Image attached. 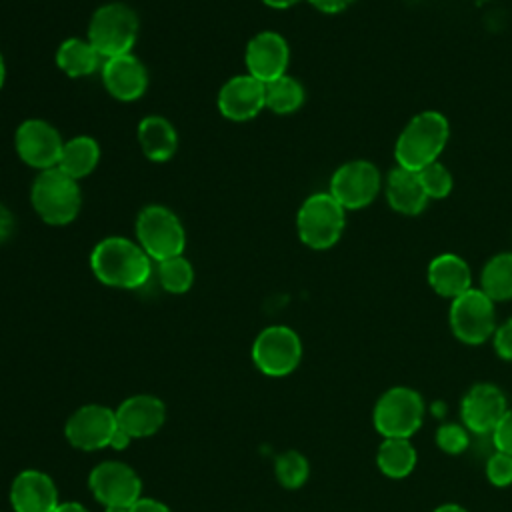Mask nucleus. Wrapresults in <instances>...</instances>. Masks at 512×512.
<instances>
[{
  "label": "nucleus",
  "mask_w": 512,
  "mask_h": 512,
  "mask_svg": "<svg viewBox=\"0 0 512 512\" xmlns=\"http://www.w3.org/2000/svg\"><path fill=\"white\" fill-rule=\"evenodd\" d=\"M384 188H386L388 204L396 212L406 214V216L420 214L430 200L422 188L418 172L402 168V166H396L388 172Z\"/></svg>",
  "instance_id": "nucleus-20"
},
{
  "label": "nucleus",
  "mask_w": 512,
  "mask_h": 512,
  "mask_svg": "<svg viewBox=\"0 0 512 512\" xmlns=\"http://www.w3.org/2000/svg\"><path fill=\"white\" fill-rule=\"evenodd\" d=\"M100 160V146L92 136L80 134L64 142L58 166L64 174H68L74 180H80L94 172Z\"/></svg>",
  "instance_id": "nucleus-24"
},
{
  "label": "nucleus",
  "mask_w": 512,
  "mask_h": 512,
  "mask_svg": "<svg viewBox=\"0 0 512 512\" xmlns=\"http://www.w3.org/2000/svg\"><path fill=\"white\" fill-rule=\"evenodd\" d=\"M266 6H270V8H290L292 4H296L298 0H262Z\"/></svg>",
  "instance_id": "nucleus-41"
},
{
  "label": "nucleus",
  "mask_w": 512,
  "mask_h": 512,
  "mask_svg": "<svg viewBox=\"0 0 512 512\" xmlns=\"http://www.w3.org/2000/svg\"><path fill=\"white\" fill-rule=\"evenodd\" d=\"M138 142L144 156L152 162H166L178 148V134L164 116H144L138 124Z\"/></svg>",
  "instance_id": "nucleus-22"
},
{
  "label": "nucleus",
  "mask_w": 512,
  "mask_h": 512,
  "mask_svg": "<svg viewBox=\"0 0 512 512\" xmlns=\"http://www.w3.org/2000/svg\"><path fill=\"white\" fill-rule=\"evenodd\" d=\"M130 512H172L164 502L154 498H140L130 506Z\"/></svg>",
  "instance_id": "nucleus-35"
},
{
  "label": "nucleus",
  "mask_w": 512,
  "mask_h": 512,
  "mask_svg": "<svg viewBox=\"0 0 512 512\" xmlns=\"http://www.w3.org/2000/svg\"><path fill=\"white\" fill-rule=\"evenodd\" d=\"M14 146L24 164L48 170L58 166L64 140L48 120L28 118L16 128Z\"/></svg>",
  "instance_id": "nucleus-12"
},
{
  "label": "nucleus",
  "mask_w": 512,
  "mask_h": 512,
  "mask_svg": "<svg viewBox=\"0 0 512 512\" xmlns=\"http://www.w3.org/2000/svg\"><path fill=\"white\" fill-rule=\"evenodd\" d=\"M448 320L452 334L460 342L482 344L496 330L494 302L480 288H470L452 300Z\"/></svg>",
  "instance_id": "nucleus-8"
},
{
  "label": "nucleus",
  "mask_w": 512,
  "mask_h": 512,
  "mask_svg": "<svg viewBox=\"0 0 512 512\" xmlns=\"http://www.w3.org/2000/svg\"><path fill=\"white\" fill-rule=\"evenodd\" d=\"M118 426L132 438H146L156 434L166 420V406L152 394L128 396L116 410Z\"/></svg>",
  "instance_id": "nucleus-19"
},
{
  "label": "nucleus",
  "mask_w": 512,
  "mask_h": 512,
  "mask_svg": "<svg viewBox=\"0 0 512 512\" xmlns=\"http://www.w3.org/2000/svg\"><path fill=\"white\" fill-rule=\"evenodd\" d=\"M290 60V50L286 40L278 32H258L250 38L244 54L248 74L260 82H270L286 74Z\"/></svg>",
  "instance_id": "nucleus-16"
},
{
  "label": "nucleus",
  "mask_w": 512,
  "mask_h": 512,
  "mask_svg": "<svg viewBox=\"0 0 512 512\" xmlns=\"http://www.w3.org/2000/svg\"><path fill=\"white\" fill-rule=\"evenodd\" d=\"M136 242L152 260L162 262L184 252L186 232L170 208L150 204L136 216Z\"/></svg>",
  "instance_id": "nucleus-7"
},
{
  "label": "nucleus",
  "mask_w": 512,
  "mask_h": 512,
  "mask_svg": "<svg viewBox=\"0 0 512 512\" xmlns=\"http://www.w3.org/2000/svg\"><path fill=\"white\" fill-rule=\"evenodd\" d=\"M274 474H276V480L284 488L294 490V488H300L308 480L310 464H308L306 456L300 454L298 450H286L276 458Z\"/></svg>",
  "instance_id": "nucleus-29"
},
{
  "label": "nucleus",
  "mask_w": 512,
  "mask_h": 512,
  "mask_svg": "<svg viewBox=\"0 0 512 512\" xmlns=\"http://www.w3.org/2000/svg\"><path fill=\"white\" fill-rule=\"evenodd\" d=\"M508 410L504 392L490 382L474 384L460 402L462 424L472 434H492Z\"/></svg>",
  "instance_id": "nucleus-14"
},
{
  "label": "nucleus",
  "mask_w": 512,
  "mask_h": 512,
  "mask_svg": "<svg viewBox=\"0 0 512 512\" xmlns=\"http://www.w3.org/2000/svg\"><path fill=\"white\" fill-rule=\"evenodd\" d=\"M116 428L118 422L114 410L102 404H86L66 420L64 436L74 448L92 452L106 448Z\"/></svg>",
  "instance_id": "nucleus-13"
},
{
  "label": "nucleus",
  "mask_w": 512,
  "mask_h": 512,
  "mask_svg": "<svg viewBox=\"0 0 512 512\" xmlns=\"http://www.w3.org/2000/svg\"><path fill=\"white\" fill-rule=\"evenodd\" d=\"M480 290L492 302H504L512 298V252L492 256L480 274Z\"/></svg>",
  "instance_id": "nucleus-26"
},
{
  "label": "nucleus",
  "mask_w": 512,
  "mask_h": 512,
  "mask_svg": "<svg viewBox=\"0 0 512 512\" xmlns=\"http://www.w3.org/2000/svg\"><path fill=\"white\" fill-rule=\"evenodd\" d=\"M56 64L66 76L82 78L102 68V56L88 38H66L56 50Z\"/></svg>",
  "instance_id": "nucleus-23"
},
{
  "label": "nucleus",
  "mask_w": 512,
  "mask_h": 512,
  "mask_svg": "<svg viewBox=\"0 0 512 512\" xmlns=\"http://www.w3.org/2000/svg\"><path fill=\"white\" fill-rule=\"evenodd\" d=\"M100 72L104 88L122 102L138 100L148 88L146 66L132 52L104 58Z\"/></svg>",
  "instance_id": "nucleus-17"
},
{
  "label": "nucleus",
  "mask_w": 512,
  "mask_h": 512,
  "mask_svg": "<svg viewBox=\"0 0 512 512\" xmlns=\"http://www.w3.org/2000/svg\"><path fill=\"white\" fill-rule=\"evenodd\" d=\"M492 442L498 452H506L512 456V408L506 410L502 420L492 432Z\"/></svg>",
  "instance_id": "nucleus-33"
},
{
  "label": "nucleus",
  "mask_w": 512,
  "mask_h": 512,
  "mask_svg": "<svg viewBox=\"0 0 512 512\" xmlns=\"http://www.w3.org/2000/svg\"><path fill=\"white\" fill-rule=\"evenodd\" d=\"M494 350L502 360L512 362V318H508L504 324H500L492 334Z\"/></svg>",
  "instance_id": "nucleus-34"
},
{
  "label": "nucleus",
  "mask_w": 512,
  "mask_h": 512,
  "mask_svg": "<svg viewBox=\"0 0 512 512\" xmlns=\"http://www.w3.org/2000/svg\"><path fill=\"white\" fill-rule=\"evenodd\" d=\"M104 512H130V508H124V506H108V508H104Z\"/></svg>",
  "instance_id": "nucleus-43"
},
{
  "label": "nucleus",
  "mask_w": 512,
  "mask_h": 512,
  "mask_svg": "<svg viewBox=\"0 0 512 512\" xmlns=\"http://www.w3.org/2000/svg\"><path fill=\"white\" fill-rule=\"evenodd\" d=\"M266 108L264 82L250 74L232 76L218 92V110L232 122H246L256 118Z\"/></svg>",
  "instance_id": "nucleus-15"
},
{
  "label": "nucleus",
  "mask_w": 512,
  "mask_h": 512,
  "mask_svg": "<svg viewBox=\"0 0 512 512\" xmlns=\"http://www.w3.org/2000/svg\"><path fill=\"white\" fill-rule=\"evenodd\" d=\"M314 8H318L320 12H326V14H336V12H342L344 8L350 6L352 0H308Z\"/></svg>",
  "instance_id": "nucleus-36"
},
{
  "label": "nucleus",
  "mask_w": 512,
  "mask_h": 512,
  "mask_svg": "<svg viewBox=\"0 0 512 512\" xmlns=\"http://www.w3.org/2000/svg\"><path fill=\"white\" fill-rule=\"evenodd\" d=\"M382 188L380 170L368 160H350L330 178V194L344 210L368 206Z\"/></svg>",
  "instance_id": "nucleus-10"
},
{
  "label": "nucleus",
  "mask_w": 512,
  "mask_h": 512,
  "mask_svg": "<svg viewBox=\"0 0 512 512\" xmlns=\"http://www.w3.org/2000/svg\"><path fill=\"white\" fill-rule=\"evenodd\" d=\"M158 280L166 292L184 294L194 282V268L182 254L172 256L158 262Z\"/></svg>",
  "instance_id": "nucleus-28"
},
{
  "label": "nucleus",
  "mask_w": 512,
  "mask_h": 512,
  "mask_svg": "<svg viewBox=\"0 0 512 512\" xmlns=\"http://www.w3.org/2000/svg\"><path fill=\"white\" fill-rule=\"evenodd\" d=\"M10 504L14 512H54L60 504L58 488L46 472L28 468L12 480Z\"/></svg>",
  "instance_id": "nucleus-18"
},
{
  "label": "nucleus",
  "mask_w": 512,
  "mask_h": 512,
  "mask_svg": "<svg viewBox=\"0 0 512 512\" xmlns=\"http://www.w3.org/2000/svg\"><path fill=\"white\" fill-rule=\"evenodd\" d=\"M14 232V216L12 212L0 204V242H4Z\"/></svg>",
  "instance_id": "nucleus-37"
},
{
  "label": "nucleus",
  "mask_w": 512,
  "mask_h": 512,
  "mask_svg": "<svg viewBox=\"0 0 512 512\" xmlns=\"http://www.w3.org/2000/svg\"><path fill=\"white\" fill-rule=\"evenodd\" d=\"M450 136V126L444 114L426 110L416 114L400 132L394 156L396 164L408 170H422L438 160Z\"/></svg>",
  "instance_id": "nucleus-2"
},
{
  "label": "nucleus",
  "mask_w": 512,
  "mask_h": 512,
  "mask_svg": "<svg viewBox=\"0 0 512 512\" xmlns=\"http://www.w3.org/2000/svg\"><path fill=\"white\" fill-rule=\"evenodd\" d=\"M4 80H6V64H4V58L0 54V88L4 86Z\"/></svg>",
  "instance_id": "nucleus-42"
},
{
  "label": "nucleus",
  "mask_w": 512,
  "mask_h": 512,
  "mask_svg": "<svg viewBox=\"0 0 512 512\" xmlns=\"http://www.w3.org/2000/svg\"><path fill=\"white\" fill-rule=\"evenodd\" d=\"M132 440H134V438L118 426V428H116V432H114V434H112V438H110L108 448H112V450H126V448H128V444H130Z\"/></svg>",
  "instance_id": "nucleus-38"
},
{
  "label": "nucleus",
  "mask_w": 512,
  "mask_h": 512,
  "mask_svg": "<svg viewBox=\"0 0 512 512\" xmlns=\"http://www.w3.org/2000/svg\"><path fill=\"white\" fill-rule=\"evenodd\" d=\"M300 358V336L288 326H268L256 336L252 344V360L256 368L272 378H280L294 372L300 364Z\"/></svg>",
  "instance_id": "nucleus-9"
},
{
  "label": "nucleus",
  "mask_w": 512,
  "mask_h": 512,
  "mask_svg": "<svg viewBox=\"0 0 512 512\" xmlns=\"http://www.w3.org/2000/svg\"><path fill=\"white\" fill-rule=\"evenodd\" d=\"M54 512H88V510L78 502H60Z\"/></svg>",
  "instance_id": "nucleus-39"
},
{
  "label": "nucleus",
  "mask_w": 512,
  "mask_h": 512,
  "mask_svg": "<svg viewBox=\"0 0 512 512\" xmlns=\"http://www.w3.org/2000/svg\"><path fill=\"white\" fill-rule=\"evenodd\" d=\"M88 488L92 496L108 506L130 508L142 498V482L134 468L118 460H106L92 468L88 476Z\"/></svg>",
  "instance_id": "nucleus-11"
},
{
  "label": "nucleus",
  "mask_w": 512,
  "mask_h": 512,
  "mask_svg": "<svg viewBox=\"0 0 512 512\" xmlns=\"http://www.w3.org/2000/svg\"><path fill=\"white\" fill-rule=\"evenodd\" d=\"M470 444L468 438V430L464 428V424H454V422H446L436 430V446L450 456L462 454Z\"/></svg>",
  "instance_id": "nucleus-31"
},
{
  "label": "nucleus",
  "mask_w": 512,
  "mask_h": 512,
  "mask_svg": "<svg viewBox=\"0 0 512 512\" xmlns=\"http://www.w3.org/2000/svg\"><path fill=\"white\" fill-rule=\"evenodd\" d=\"M344 212L346 210L330 192H316L308 196L296 214L300 240L312 250H326L334 246L346 224Z\"/></svg>",
  "instance_id": "nucleus-6"
},
{
  "label": "nucleus",
  "mask_w": 512,
  "mask_h": 512,
  "mask_svg": "<svg viewBox=\"0 0 512 512\" xmlns=\"http://www.w3.org/2000/svg\"><path fill=\"white\" fill-rule=\"evenodd\" d=\"M432 512H468V510L460 504H440Z\"/></svg>",
  "instance_id": "nucleus-40"
},
{
  "label": "nucleus",
  "mask_w": 512,
  "mask_h": 512,
  "mask_svg": "<svg viewBox=\"0 0 512 512\" xmlns=\"http://www.w3.org/2000/svg\"><path fill=\"white\" fill-rule=\"evenodd\" d=\"M418 176H420L422 188L428 198L440 200V198L448 196L452 190V174L438 160L424 166L422 170H418Z\"/></svg>",
  "instance_id": "nucleus-30"
},
{
  "label": "nucleus",
  "mask_w": 512,
  "mask_h": 512,
  "mask_svg": "<svg viewBox=\"0 0 512 512\" xmlns=\"http://www.w3.org/2000/svg\"><path fill=\"white\" fill-rule=\"evenodd\" d=\"M486 478L496 488L510 486L512 484V456L496 450L486 462Z\"/></svg>",
  "instance_id": "nucleus-32"
},
{
  "label": "nucleus",
  "mask_w": 512,
  "mask_h": 512,
  "mask_svg": "<svg viewBox=\"0 0 512 512\" xmlns=\"http://www.w3.org/2000/svg\"><path fill=\"white\" fill-rule=\"evenodd\" d=\"M372 422L382 438H412L424 422V400L410 386L388 388L374 404Z\"/></svg>",
  "instance_id": "nucleus-4"
},
{
  "label": "nucleus",
  "mask_w": 512,
  "mask_h": 512,
  "mask_svg": "<svg viewBox=\"0 0 512 512\" xmlns=\"http://www.w3.org/2000/svg\"><path fill=\"white\" fill-rule=\"evenodd\" d=\"M32 206L40 220L52 226L70 224L82 206L78 180L64 174L60 168L40 170L30 192Z\"/></svg>",
  "instance_id": "nucleus-3"
},
{
  "label": "nucleus",
  "mask_w": 512,
  "mask_h": 512,
  "mask_svg": "<svg viewBox=\"0 0 512 512\" xmlns=\"http://www.w3.org/2000/svg\"><path fill=\"white\" fill-rule=\"evenodd\" d=\"M418 454L410 438H384L376 452L378 470L394 480L406 478L416 468Z\"/></svg>",
  "instance_id": "nucleus-25"
},
{
  "label": "nucleus",
  "mask_w": 512,
  "mask_h": 512,
  "mask_svg": "<svg viewBox=\"0 0 512 512\" xmlns=\"http://www.w3.org/2000/svg\"><path fill=\"white\" fill-rule=\"evenodd\" d=\"M90 268L102 284L132 290L148 282L152 258L138 242L124 236H108L92 248Z\"/></svg>",
  "instance_id": "nucleus-1"
},
{
  "label": "nucleus",
  "mask_w": 512,
  "mask_h": 512,
  "mask_svg": "<svg viewBox=\"0 0 512 512\" xmlns=\"http://www.w3.org/2000/svg\"><path fill=\"white\" fill-rule=\"evenodd\" d=\"M136 36L138 16L122 2H110L96 8L88 24V40L102 58L130 54Z\"/></svg>",
  "instance_id": "nucleus-5"
},
{
  "label": "nucleus",
  "mask_w": 512,
  "mask_h": 512,
  "mask_svg": "<svg viewBox=\"0 0 512 512\" xmlns=\"http://www.w3.org/2000/svg\"><path fill=\"white\" fill-rule=\"evenodd\" d=\"M264 98L272 112L290 114L304 104V88L296 78L282 74L264 84Z\"/></svg>",
  "instance_id": "nucleus-27"
},
{
  "label": "nucleus",
  "mask_w": 512,
  "mask_h": 512,
  "mask_svg": "<svg viewBox=\"0 0 512 512\" xmlns=\"http://www.w3.org/2000/svg\"><path fill=\"white\" fill-rule=\"evenodd\" d=\"M430 288L444 298L454 300L456 296L464 294L466 290L472 288V272L466 264L456 254H440L428 264L426 272Z\"/></svg>",
  "instance_id": "nucleus-21"
}]
</instances>
